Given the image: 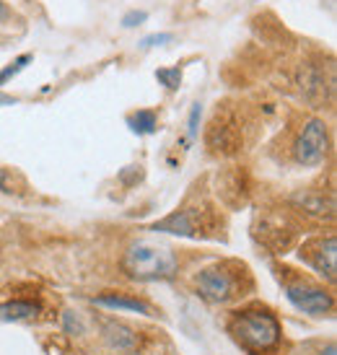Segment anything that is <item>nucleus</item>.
<instances>
[{"mask_svg":"<svg viewBox=\"0 0 337 355\" xmlns=\"http://www.w3.org/2000/svg\"><path fill=\"white\" fill-rule=\"evenodd\" d=\"M228 332L234 335L239 345H244L247 350L254 353H265L273 350L280 340V322L275 314H270L268 309H247L234 314Z\"/></svg>","mask_w":337,"mask_h":355,"instance_id":"f257e3e1","label":"nucleus"},{"mask_svg":"<svg viewBox=\"0 0 337 355\" xmlns=\"http://www.w3.org/2000/svg\"><path fill=\"white\" fill-rule=\"evenodd\" d=\"M122 270L135 280H166L177 272V257L168 247L140 241L125 252Z\"/></svg>","mask_w":337,"mask_h":355,"instance_id":"f03ea898","label":"nucleus"},{"mask_svg":"<svg viewBox=\"0 0 337 355\" xmlns=\"http://www.w3.org/2000/svg\"><path fill=\"white\" fill-rule=\"evenodd\" d=\"M247 275V270L239 265H213L198 275L200 296L210 304H226L239 296V283Z\"/></svg>","mask_w":337,"mask_h":355,"instance_id":"7ed1b4c3","label":"nucleus"},{"mask_svg":"<svg viewBox=\"0 0 337 355\" xmlns=\"http://www.w3.org/2000/svg\"><path fill=\"white\" fill-rule=\"evenodd\" d=\"M327 148H329L327 125L322 119H309L296 140V161L304 164V166H317V164L325 161Z\"/></svg>","mask_w":337,"mask_h":355,"instance_id":"20e7f679","label":"nucleus"},{"mask_svg":"<svg viewBox=\"0 0 337 355\" xmlns=\"http://www.w3.org/2000/svg\"><path fill=\"white\" fill-rule=\"evenodd\" d=\"M288 293V301L301 309V311H306L311 316H325L332 311V296H329L325 288H317V286H309V283H293V286L286 288Z\"/></svg>","mask_w":337,"mask_h":355,"instance_id":"39448f33","label":"nucleus"},{"mask_svg":"<svg viewBox=\"0 0 337 355\" xmlns=\"http://www.w3.org/2000/svg\"><path fill=\"white\" fill-rule=\"evenodd\" d=\"M208 146L216 153H234L241 146V135H239L236 119L231 114H216L213 122H210L208 130Z\"/></svg>","mask_w":337,"mask_h":355,"instance_id":"423d86ee","label":"nucleus"},{"mask_svg":"<svg viewBox=\"0 0 337 355\" xmlns=\"http://www.w3.org/2000/svg\"><path fill=\"white\" fill-rule=\"evenodd\" d=\"M309 262L314 265L317 272L327 275L329 280H335V270H337V241L335 236L319 239L317 244L309 252Z\"/></svg>","mask_w":337,"mask_h":355,"instance_id":"0eeeda50","label":"nucleus"},{"mask_svg":"<svg viewBox=\"0 0 337 355\" xmlns=\"http://www.w3.org/2000/svg\"><path fill=\"white\" fill-rule=\"evenodd\" d=\"M153 231L179 234V236H198V210H177L159 223H153Z\"/></svg>","mask_w":337,"mask_h":355,"instance_id":"6e6552de","label":"nucleus"},{"mask_svg":"<svg viewBox=\"0 0 337 355\" xmlns=\"http://www.w3.org/2000/svg\"><path fill=\"white\" fill-rule=\"evenodd\" d=\"M104 337H107V343L112 347H117V350H132V347L138 345V335L125 324H117V322H107L104 324Z\"/></svg>","mask_w":337,"mask_h":355,"instance_id":"1a4fd4ad","label":"nucleus"},{"mask_svg":"<svg viewBox=\"0 0 337 355\" xmlns=\"http://www.w3.org/2000/svg\"><path fill=\"white\" fill-rule=\"evenodd\" d=\"M40 314V304L34 301H8L0 306V319L6 322H21V319H31Z\"/></svg>","mask_w":337,"mask_h":355,"instance_id":"9d476101","label":"nucleus"},{"mask_svg":"<svg viewBox=\"0 0 337 355\" xmlns=\"http://www.w3.org/2000/svg\"><path fill=\"white\" fill-rule=\"evenodd\" d=\"M128 125L138 135H150V132H156V128H159V119H156V114L150 109H138L135 114L128 117Z\"/></svg>","mask_w":337,"mask_h":355,"instance_id":"9b49d317","label":"nucleus"},{"mask_svg":"<svg viewBox=\"0 0 337 355\" xmlns=\"http://www.w3.org/2000/svg\"><path fill=\"white\" fill-rule=\"evenodd\" d=\"M99 306L107 309H128V311H138V314H148V306L138 301V298H125V296H99L96 298Z\"/></svg>","mask_w":337,"mask_h":355,"instance_id":"f8f14e48","label":"nucleus"},{"mask_svg":"<svg viewBox=\"0 0 337 355\" xmlns=\"http://www.w3.org/2000/svg\"><path fill=\"white\" fill-rule=\"evenodd\" d=\"M156 80H161V86H166L168 91H177L182 83V70L179 68H159L156 70Z\"/></svg>","mask_w":337,"mask_h":355,"instance_id":"ddd939ff","label":"nucleus"},{"mask_svg":"<svg viewBox=\"0 0 337 355\" xmlns=\"http://www.w3.org/2000/svg\"><path fill=\"white\" fill-rule=\"evenodd\" d=\"M31 60H34V58H31V55H21V58H16V60H13V62H10L8 68H3V70H0V86H3V83H8V80L13 78V76H19L21 70L26 68V65H29Z\"/></svg>","mask_w":337,"mask_h":355,"instance_id":"4468645a","label":"nucleus"},{"mask_svg":"<svg viewBox=\"0 0 337 355\" xmlns=\"http://www.w3.org/2000/svg\"><path fill=\"white\" fill-rule=\"evenodd\" d=\"M0 192H6V195H16V192H21L19 182H16V177H13L10 168H0Z\"/></svg>","mask_w":337,"mask_h":355,"instance_id":"2eb2a0df","label":"nucleus"},{"mask_svg":"<svg viewBox=\"0 0 337 355\" xmlns=\"http://www.w3.org/2000/svg\"><path fill=\"white\" fill-rule=\"evenodd\" d=\"M174 40L168 31H161V34H148V37H143L140 40V47L143 50H150V47H161V44H168V42Z\"/></svg>","mask_w":337,"mask_h":355,"instance_id":"dca6fc26","label":"nucleus"},{"mask_svg":"<svg viewBox=\"0 0 337 355\" xmlns=\"http://www.w3.org/2000/svg\"><path fill=\"white\" fill-rule=\"evenodd\" d=\"M146 21H148V13H146V10H130V13L122 16V26H125V29H135V26L146 24Z\"/></svg>","mask_w":337,"mask_h":355,"instance_id":"f3484780","label":"nucleus"},{"mask_svg":"<svg viewBox=\"0 0 337 355\" xmlns=\"http://www.w3.org/2000/svg\"><path fill=\"white\" fill-rule=\"evenodd\" d=\"M198 119H200V104L192 107V114H189V138H198Z\"/></svg>","mask_w":337,"mask_h":355,"instance_id":"a211bd4d","label":"nucleus"},{"mask_svg":"<svg viewBox=\"0 0 337 355\" xmlns=\"http://www.w3.org/2000/svg\"><path fill=\"white\" fill-rule=\"evenodd\" d=\"M8 19H10V10L6 8L3 3H0V21H8Z\"/></svg>","mask_w":337,"mask_h":355,"instance_id":"6ab92c4d","label":"nucleus"},{"mask_svg":"<svg viewBox=\"0 0 337 355\" xmlns=\"http://www.w3.org/2000/svg\"><path fill=\"white\" fill-rule=\"evenodd\" d=\"M322 355H337V347L335 345H327V350H322Z\"/></svg>","mask_w":337,"mask_h":355,"instance_id":"aec40b11","label":"nucleus"},{"mask_svg":"<svg viewBox=\"0 0 337 355\" xmlns=\"http://www.w3.org/2000/svg\"><path fill=\"white\" fill-rule=\"evenodd\" d=\"M16 99H10V96H0V104H13Z\"/></svg>","mask_w":337,"mask_h":355,"instance_id":"412c9836","label":"nucleus"}]
</instances>
